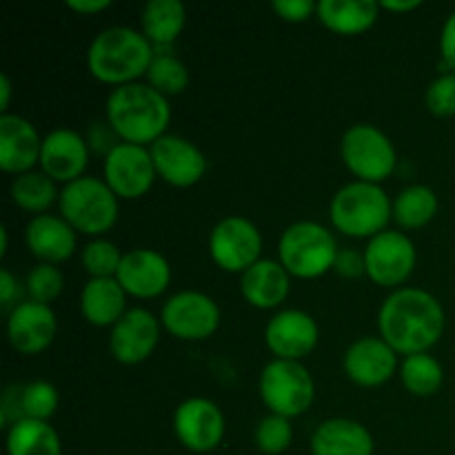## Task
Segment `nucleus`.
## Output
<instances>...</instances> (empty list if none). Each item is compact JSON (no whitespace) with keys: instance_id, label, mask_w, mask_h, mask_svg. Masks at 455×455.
Masks as SVG:
<instances>
[{"instance_id":"4","label":"nucleus","mask_w":455,"mask_h":455,"mask_svg":"<svg viewBox=\"0 0 455 455\" xmlns=\"http://www.w3.org/2000/svg\"><path fill=\"white\" fill-rule=\"evenodd\" d=\"M333 227L354 238H373L382 234L394 216V204L380 185L354 180L336 191L329 204Z\"/></svg>"},{"instance_id":"26","label":"nucleus","mask_w":455,"mask_h":455,"mask_svg":"<svg viewBox=\"0 0 455 455\" xmlns=\"http://www.w3.org/2000/svg\"><path fill=\"white\" fill-rule=\"evenodd\" d=\"M376 0H320L318 18L336 34H360L378 20Z\"/></svg>"},{"instance_id":"18","label":"nucleus","mask_w":455,"mask_h":455,"mask_svg":"<svg viewBox=\"0 0 455 455\" xmlns=\"http://www.w3.org/2000/svg\"><path fill=\"white\" fill-rule=\"evenodd\" d=\"M87 140L74 129H53L43 138L40 167L53 182H69L83 178L87 167Z\"/></svg>"},{"instance_id":"16","label":"nucleus","mask_w":455,"mask_h":455,"mask_svg":"<svg viewBox=\"0 0 455 455\" xmlns=\"http://www.w3.org/2000/svg\"><path fill=\"white\" fill-rule=\"evenodd\" d=\"M318 323L307 311L284 309L267 323L265 342L271 354L280 360H298L318 345Z\"/></svg>"},{"instance_id":"43","label":"nucleus","mask_w":455,"mask_h":455,"mask_svg":"<svg viewBox=\"0 0 455 455\" xmlns=\"http://www.w3.org/2000/svg\"><path fill=\"white\" fill-rule=\"evenodd\" d=\"M380 7L389 9V12H411V9L420 7V0H382Z\"/></svg>"},{"instance_id":"22","label":"nucleus","mask_w":455,"mask_h":455,"mask_svg":"<svg viewBox=\"0 0 455 455\" xmlns=\"http://www.w3.org/2000/svg\"><path fill=\"white\" fill-rule=\"evenodd\" d=\"M27 249L47 265L65 262L76 249V229L62 216L40 213L25 227Z\"/></svg>"},{"instance_id":"31","label":"nucleus","mask_w":455,"mask_h":455,"mask_svg":"<svg viewBox=\"0 0 455 455\" xmlns=\"http://www.w3.org/2000/svg\"><path fill=\"white\" fill-rule=\"evenodd\" d=\"M400 378L404 389L411 391L413 395H434L443 387L444 371L434 355L413 354L400 364Z\"/></svg>"},{"instance_id":"17","label":"nucleus","mask_w":455,"mask_h":455,"mask_svg":"<svg viewBox=\"0 0 455 455\" xmlns=\"http://www.w3.org/2000/svg\"><path fill=\"white\" fill-rule=\"evenodd\" d=\"M56 314L49 305L27 300L12 309L7 320V336L18 354H40L56 338Z\"/></svg>"},{"instance_id":"5","label":"nucleus","mask_w":455,"mask_h":455,"mask_svg":"<svg viewBox=\"0 0 455 455\" xmlns=\"http://www.w3.org/2000/svg\"><path fill=\"white\" fill-rule=\"evenodd\" d=\"M338 243L327 227L314 220L293 222L284 229L278 243V256L284 269L298 278H318L333 269Z\"/></svg>"},{"instance_id":"35","label":"nucleus","mask_w":455,"mask_h":455,"mask_svg":"<svg viewBox=\"0 0 455 455\" xmlns=\"http://www.w3.org/2000/svg\"><path fill=\"white\" fill-rule=\"evenodd\" d=\"M293 440V427L289 422V418L275 416V413H269V416L262 418L256 427V444L262 453L267 455H278L287 451L291 447Z\"/></svg>"},{"instance_id":"32","label":"nucleus","mask_w":455,"mask_h":455,"mask_svg":"<svg viewBox=\"0 0 455 455\" xmlns=\"http://www.w3.org/2000/svg\"><path fill=\"white\" fill-rule=\"evenodd\" d=\"M169 49V47H164ZM156 49V56L147 69V78L154 89H158L163 96H176L182 93L189 84V69L180 58L173 56L172 52Z\"/></svg>"},{"instance_id":"40","label":"nucleus","mask_w":455,"mask_h":455,"mask_svg":"<svg viewBox=\"0 0 455 455\" xmlns=\"http://www.w3.org/2000/svg\"><path fill=\"white\" fill-rule=\"evenodd\" d=\"M440 53L449 69L455 71V12L444 20L443 34H440Z\"/></svg>"},{"instance_id":"42","label":"nucleus","mask_w":455,"mask_h":455,"mask_svg":"<svg viewBox=\"0 0 455 455\" xmlns=\"http://www.w3.org/2000/svg\"><path fill=\"white\" fill-rule=\"evenodd\" d=\"M67 7L74 9V12H83V13H96L102 12V9L109 7V0H67Z\"/></svg>"},{"instance_id":"13","label":"nucleus","mask_w":455,"mask_h":455,"mask_svg":"<svg viewBox=\"0 0 455 455\" xmlns=\"http://www.w3.org/2000/svg\"><path fill=\"white\" fill-rule=\"evenodd\" d=\"M173 434L189 451H213L225 435V416L212 400L189 398L173 413Z\"/></svg>"},{"instance_id":"12","label":"nucleus","mask_w":455,"mask_h":455,"mask_svg":"<svg viewBox=\"0 0 455 455\" xmlns=\"http://www.w3.org/2000/svg\"><path fill=\"white\" fill-rule=\"evenodd\" d=\"M367 275L380 287L403 284L416 267V244L403 231H382L364 249Z\"/></svg>"},{"instance_id":"38","label":"nucleus","mask_w":455,"mask_h":455,"mask_svg":"<svg viewBox=\"0 0 455 455\" xmlns=\"http://www.w3.org/2000/svg\"><path fill=\"white\" fill-rule=\"evenodd\" d=\"M274 12L289 22H302L318 12V3L314 0H274Z\"/></svg>"},{"instance_id":"2","label":"nucleus","mask_w":455,"mask_h":455,"mask_svg":"<svg viewBox=\"0 0 455 455\" xmlns=\"http://www.w3.org/2000/svg\"><path fill=\"white\" fill-rule=\"evenodd\" d=\"M107 120L123 142L154 145L172 120L167 96L149 83H127L116 87L107 98Z\"/></svg>"},{"instance_id":"11","label":"nucleus","mask_w":455,"mask_h":455,"mask_svg":"<svg viewBox=\"0 0 455 455\" xmlns=\"http://www.w3.org/2000/svg\"><path fill=\"white\" fill-rule=\"evenodd\" d=\"M164 329L180 340H203L220 324V309L203 291H178L160 311Z\"/></svg>"},{"instance_id":"15","label":"nucleus","mask_w":455,"mask_h":455,"mask_svg":"<svg viewBox=\"0 0 455 455\" xmlns=\"http://www.w3.org/2000/svg\"><path fill=\"white\" fill-rule=\"evenodd\" d=\"M160 324L149 309L133 307L111 327L109 351L120 364H138L154 354Z\"/></svg>"},{"instance_id":"14","label":"nucleus","mask_w":455,"mask_h":455,"mask_svg":"<svg viewBox=\"0 0 455 455\" xmlns=\"http://www.w3.org/2000/svg\"><path fill=\"white\" fill-rule=\"evenodd\" d=\"M156 173L173 187H191L207 172V158L191 140L164 133L149 147Z\"/></svg>"},{"instance_id":"33","label":"nucleus","mask_w":455,"mask_h":455,"mask_svg":"<svg viewBox=\"0 0 455 455\" xmlns=\"http://www.w3.org/2000/svg\"><path fill=\"white\" fill-rule=\"evenodd\" d=\"M18 407H20L22 418H34V420H44L56 413L58 409V391L56 387L44 380L29 382L20 389L18 395Z\"/></svg>"},{"instance_id":"30","label":"nucleus","mask_w":455,"mask_h":455,"mask_svg":"<svg viewBox=\"0 0 455 455\" xmlns=\"http://www.w3.org/2000/svg\"><path fill=\"white\" fill-rule=\"evenodd\" d=\"M60 194L56 191L52 178L44 172H27L20 173L16 180L12 182V200L20 209L31 213H44L52 207Z\"/></svg>"},{"instance_id":"27","label":"nucleus","mask_w":455,"mask_h":455,"mask_svg":"<svg viewBox=\"0 0 455 455\" xmlns=\"http://www.w3.org/2000/svg\"><path fill=\"white\" fill-rule=\"evenodd\" d=\"M187 12L180 0H149L142 7L140 25L154 49H164L180 36Z\"/></svg>"},{"instance_id":"29","label":"nucleus","mask_w":455,"mask_h":455,"mask_svg":"<svg viewBox=\"0 0 455 455\" xmlns=\"http://www.w3.org/2000/svg\"><path fill=\"white\" fill-rule=\"evenodd\" d=\"M438 213V196L427 185H409L394 200V220L404 229H420Z\"/></svg>"},{"instance_id":"25","label":"nucleus","mask_w":455,"mask_h":455,"mask_svg":"<svg viewBox=\"0 0 455 455\" xmlns=\"http://www.w3.org/2000/svg\"><path fill=\"white\" fill-rule=\"evenodd\" d=\"M124 291L116 278H92L80 291V311L96 327H114L124 315Z\"/></svg>"},{"instance_id":"20","label":"nucleus","mask_w":455,"mask_h":455,"mask_svg":"<svg viewBox=\"0 0 455 455\" xmlns=\"http://www.w3.org/2000/svg\"><path fill=\"white\" fill-rule=\"evenodd\" d=\"M40 140L38 132L27 118L18 114L0 116V167L9 173L31 172L36 163H40Z\"/></svg>"},{"instance_id":"36","label":"nucleus","mask_w":455,"mask_h":455,"mask_svg":"<svg viewBox=\"0 0 455 455\" xmlns=\"http://www.w3.org/2000/svg\"><path fill=\"white\" fill-rule=\"evenodd\" d=\"M62 287H65V278H62L60 269L47 265V262L34 267L27 275V296H29V300L40 302V305H49L52 300H56L60 296Z\"/></svg>"},{"instance_id":"8","label":"nucleus","mask_w":455,"mask_h":455,"mask_svg":"<svg viewBox=\"0 0 455 455\" xmlns=\"http://www.w3.org/2000/svg\"><path fill=\"white\" fill-rule=\"evenodd\" d=\"M340 154L349 172L364 182L380 185L394 173L395 147L382 129L373 124H351L340 142Z\"/></svg>"},{"instance_id":"1","label":"nucleus","mask_w":455,"mask_h":455,"mask_svg":"<svg viewBox=\"0 0 455 455\" xmlns=\"http://www.w3.org/2000/svg\"><path fill=\"white\" fill-rule=\"evenodd\" d=\"M378 327L395 354H427L443 336L444 309L425 289H395L378 311Z\"/></svg>"},{"instance_id":"3","label":"nucleus","mask_w":455,"mask_h":455,"mask_svg":"<svg viewBox=\"0 0 455 455\" xmlns=\"http://www.w3.org/2000/svg\"><path fill=\"white\" fill-rule=\"evenodd\" d=\"M156 56L154 44L142 31L132 27H107L87 49V67L93 78L109 84L136 83L147 74Z\"/></svg>"},{"instance_id":"10","label":"nucleus","mask_w":455,"mask_h":455,"mask_svg":"<svg viewBox=\"0 0 455 455\" xmlns=\"http://www.w3.org/2000/svg\"><path fill=\"white\" fill-rule=\"evenodd\" d=\"M105 182L111 187L118 198L133 200L145 196L158 176L154 167L151 151L133 142H118L109 154L105 156Z\"/></svg>"},{"instance_id":"7","label":"nucleus","mask_w":455,"mask_h":455,"mask_svg":"<svg viewBox=\"0 0 455 455\" xmlns=\"http://www.w3.org/2000/svg\"><path fill=\"white\" fill-rule=\"evenodd\" d=\"M258 389H260V398L267 409H271V413L275 416L289 418V420L305 413L315 395L314 378L298 360H271L262 369Z\"/></svg>"},{"instance_id":"23","label":"nucleus","mask_w":455,"mask_h":455,"mask_svg":"<svg viewBox=\"0 0 455 455\" xmlns=\"http://www.w3.org/2000/svg\"><path fill=\"white\" fill-rule=\"evenodd\" d=\"M373 435L349 418L324 420L311 435V455H373Z\"/></svg>"},{"instance_id":"37","label":"nucleus","mask_w":455,"mask_h":455,"mask_svg":"<svg viewBox=\"0 0 455 455\" xmlns=\"http://www.w3.org/2000/svg\"><path fill=\"white\" fill-rule=\"evenodd\" d=\"M427 109L434 116H455V74H443L427 89Z\"/></svg>"},{"instance_id":"39","label":"nucleus","mask_w":455,"mask_h":455,"mask_svg":"<svg viewBox=\"0 0 455 455\" xmlns=\"http://www.w3.org/2000/svg\"><path fill=\"white\" fill-rule=\"evenodd\" d=\"M333 269L345 278H358V275L367 274V262H364V251H355V249H340L336 258Z\"/></svg>"},{"instance_id":"24","label":"nucleus","mask_w":455,"mask_h":455,"mask_svg":"<svg viewBox=\"0 0 455 455\" xmlns=\"http://www.w3.org/2000/svg\"><path fill=\"white\" fill-rule=\"evenodd\" d=\"M289 275L291 274L284 269L283 262L260 258L243 274L240 291L249 305L258 307V309H274L289 296V287H291Z\"/></svg>"},{"instance_id":"28","label":"nucleus","mask_w":455,"mask_h":455,"mask_svg":"<svg viewBox=\"0 0 455 455\" xmlns=\"http://www.w3.org/2000/svg\"><path fill=\"white\" fill-rule=\"evenodd\" d=\"M60 435L49 422L16 418L7 431V455H60Z\"/></svg>"},{"instance_id":"9","label":"nucleus","mask_w":455,"mask_h":455,"mask_svg":"<svg viewBox=\"0 0 455 455\" xmlns=\"http://www.w3.org/2000/svg\"><path fill=\"white\" fill-rule=\"evenodd\" d=\"M262 235L251 220L243 216L222 218L209 235V253L213 262L231 274H244L260 260Z\"/></svg>"},{"instance_id":"44","label":"nucleus","mask_w":455,"mask_h":455,"mask_svg":"<svg viewBox=\"0 0 455 455\" xmlns=\"http://www.w3.org/2000/svg\"><path fill=\"white\" fill-rule=\"evenodd\" d=\"M9 98H12V83H9V76L3 71L0 74V109H3V114L9 107Z\"/></svg>"},{"instance_id":"45","label":"nucleus","mask_w":455,"mask_h":455,"mask_svg":"<svg viewBox=\"0 0 455 455\" xmlns=\"http://www.w3.org/2000/svg\"><path fill=\"white\" fill-rule=\"evenodd\" d=\"M0 240H3V244H0V256H4L7 253V247H9V240H7V229H0Z\"/></svg>"},{"instance_id":"21","label":"nucleus","mask_w":455,"mask_h":455,"mask_svg":"<svg viewBox=\"0 0 455 455\" xmlns=\"http://www.w3.org/2000/svg\"><path fill=\"white\" fill-rule=\"evenodd\" d=\"M345 371L360 387H378L394 376L398 367L395 351L382 338H360L347 349Z\"/></svg>"},{"instance_id":"41","label":"nucleus","mask_w":455,"mask_h":455,"mask_svg":"<svg viewBox=\"0 0 455 455\" xmlns=\"http://www.w3.org/2000/svg\"><path fill=\"white\" fill-rule=\"evenodd\" d=\"M18 296V283L12 275V271L3 269L0 271V302L3 307H9Z\"/></svg>"},{"instance_id":"6","label":"nucleus","mask_w":455,"mask_h":455,"mask_svg":"<svg viewBox=\"0 0 455 455\" xmlns=\"http://www.w3.org/2000/svg\"><path fill=\"white\" fill-rule=\"evenodd\" d=\"M60 213L76 231L100 235L114 227L118 218V196L102 178L83 176L60 191Z\"/></svg>"},{"instance_id":"34","label":"nucleus","mask_w":455,"mask_h":455,"mask_svg":"<svg viewBox=\"0 0 455 455\" xmlns=\"http://www.w3.org/2000/svg\"><path fill=\"white\" fill-rule=\"evenodd\" d=\"M123 256L124 253H120V249L114 243L98 238L83 249L80 260H83L84 271L92 278H116Z\"/></svg>"},{"instance_id":"19","label":"nucleus","mask_w":455,"mask_h":455,"mask_svg":"<svg viewBox=\"0 0 455 455\" xmlns=\"http://www.w3.org/2000/svg\"><path fill=\"white\" fill-rule=\"evenodd\" d=\"M116 280L132 296L156 298L172 283V267L154 249H132L123 256Z\"/></svg>"}]
</instances>
